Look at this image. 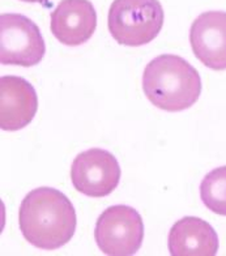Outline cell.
Returning <instances> with one entry per match:
<instances>
[{
  "instance_id": "cell-6",
  "label": "cell",
  "mask_w": 226,
  "mask_h": 256,
  "mask_svg": "<svg viewBox=\"0 0 226 256\" xmlns=\"http://www.w3.org/2000/svg\"><path fill=\"white\" fill-rule=\"evenodd\" d=\"M120 174V166L114 154L100 148L80 153L71 166L72 184L89 198L110 195L118 187Z\"/></svg>"
},
{
  "instance_id": "cell-8",
  "label": "cell",
  "mask_w": 226,
  "mask_h": 256,
  "mask_svg": "<svg viewBox=\"0 0 226 256\" xmlns=\"http://www.w3.org/2000/svg\"><path fill=\"white\" fill-rule=\"evenodd\" d=\"M38 108L37 92L20 76L0 78V128L18 131L34 119Z\"/></svg>"
},
{
  "instance_id": "cell-1",
  "label": "cell",
  "mask_w": 226,
  "mask_h": 256,
  "mask_svg": "<svg viewBox=\"0 0 226 256\" xmlns=\"http://www.w3.org/2000/svg\"><path fill=\"white\" fill-rule=\"evenodd\" d=\"M18 225L25 240L37 248L58 250L76 232V210L67 196L56 188L40 187L21 202Z\"/></svg>"
},
{
  "instance_id": "cell-7",
  "label": "cell",
  "mask_w": 226,
  "mask_h": 256,
  "mask_svg": "<svg viewBox=\"0 0 226 256\" xmlns=\"http://www.w3.org/2000/svg\"><path fill=\"white\" fill-rule=\"evenodd\" d=\"M195 56L214 71L226 70V12L208 10L196 17L190 29Z\"/></svg>"
},
{
  "instance_id": "cell-10",
  "label": "cell",
  "mask_w": 226,
  "mask_h": 256,
  "mask_svg": "<svg viewBox=\"0 0 226 256\" xmlns=\"http://www.w3.org/2000/svg\"><path fill=\"white\" fill-rule=\"evenodd\" d=\"M168 246L172 256H214L218 251V236L204 220L183 217L170 229Z\"/></svg>"
},
{
  "instance_id": "cell-3",
  "label": "cell",
  "mask_w": 226,
  "mask_h": 256,
  "mask_svg": "<svg viewBox=\"0 0 226 256\" xmlns=\"http://www.w3.org/2000/svg\"><path fill=\"white\" fill-rule=\"evenodd\" d=\"M108 30L118 44L138 48L152 42L164 25L160 0H114L108 10Z\"/></svg>"
},
{
  "instance_id": "cell-12",
  "label": "cell",
  "mask_w": 226,
  "mask_h": 256,
  "mask_svg": "<svg viewBox=\"0 0 226 256\" xmlns=\"http://www.w3.org/2000/svg\"><path fill=\"white\" fill-rule=\"evenodd\" d=\"M21 2H26V3H40V4L48 3V0H21Z\"/></svg>"
},
{
  "instance_id": "cell-4",
  "label": "cell",
  "mask_w": 226,
  "mask_h": 256,
  "mask_svg": "<svg viewBox=\"0 0 226 256\" xmlns=\"http://www.w3.org/2000/svg\"><path fill=\"white\" fill-rule=\"evenodd\" d=\"M94 240L105 255H135L144 240V224L140 213L128 206L105 209L96 224Z\"/></svg>"
},
{
  "instance_id": "cell-9",
  "label": "cell",
  "mask_w": 226,
  "mask_h": 256,
  "mask_svg": "<svg viewBox=\"0 0 226 256\" xmlns=\"http://www.w3.org/2000/svg\"><path fill=\"white\" fill-rule=\"evenodd\" d=\"M97 14L89 0H62L51 12V32L66 46H80L90 40Z\"/></svg>"
},
{
  "instance_id": "cell-5",
  "label": "cell",
  "mask_w": 226,
  "mask_h": 256,
  "mask_svg": "<svg viewBox=\"0 0 226 256\" xmlns=\"http://www.w3.org/2000/svg\"><path fill=\"white\" fill-rule=\"evenodd\" d=\"M46 46L40 28L20 14L0 16V62L4 66L33 67L40 63Z\"/></svg>"
},
{
  "instance_id": "cell-2",
  "label": "cell",
  "mask_w": 226,
  "mask_h": 256,
  "mask_svg": "<svg viewBox=\"0 0 226 256\" xmlns=\"http://www.w3.org/2000/svg\"><path fill=\"white\" fill-rule=\"evenodd\" d=\"M142 90L156 108L176 112L187 110L202 94V78L186 59L164 54L146 64Z\"/></svg>"
},
{
  "instance_id": "cell-11",
  "label": "cell",
  "mask_w": 226,
  "mask_h": 256,
  "mask_svg": "<svg viewBox=\"0 0 226 256\" xmlns=\"http://www.w3.org/2000/svg\"><path fill=\"white\" fill-rule=\"evenodd\" d=\"M200 198L210 210L226 216V166L206 174L200 184Z\"/></svg>"
}]
</instances>
